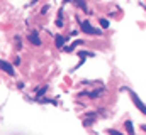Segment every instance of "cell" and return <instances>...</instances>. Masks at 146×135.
<instances>
[{"instance_id":"cell-1","label":"cell","mask_w":146,"mask_h":135,"mask_svg":"<svg viewBox=\"0 0 146 135\" xmlns=\"http://www.w3.org/2000/svg\"><path fill=\"white\" fill-rule=\"evenodd\" d=\"M82 31L87 32V34H90V35H97V34H100L99 29H94V27H92L90 22H82Z\"/></svg>"},{"instance_id":"cell-2","label":"cell","mask_w":146,"mask_h":135,"mask_svg":"<svg viewBox=\"0 0 146 135\" xmlns=\"http://www.w3.org/2000/svg\"><path fill=\"white\" fill-rule=\"evenodd\" d=\"M0 69H2V71H5L9 76H14V74H15V71H14L12 64H10V63H7V61H3V59H0Z\"/></svg>"},{"instance_id":"cell-3","label":"cell","mask_w":146,"mask_h":135,"mask_svg":"<svg viewBox=\"0 0 146 135\" xmlns=\"http://www.w3.org/2000/svg\"><path fill=\"white\" fill-rule=\"evenodd\" d=\"M131 98H133V101H134V103H136V106H138V108H139V110H141V113H145V105H143V103H141V101L138 100V96H136V95H134V93H133V91H131Z\"/></svg>"},{"instance_id":"cell-4","label":"cell","mask_w":146,"mask_h":135,"mask_svg":"<svg viewBox=\"0 0 146 135\" xmlns=\"http://www.w3.org/2000/svg\"><path fill=\"white\" fill-rule=\"evenodd\" d=\"M29 41H31L34 46H39V44H41V39H39L37 32H33V34H31V35H29Z\"/></svg>"},{"instance_id":"cell-5","label":"cell","mask_w":146,"mask_h":135,"mask_svg":"<svg viewBox=\"0 0 146 135\" xmlns=\"http://www.w3.org/2000/svg\"><path fill=\"white\" fill-rule=\"evenodd\" d=\"M65 41H66V39H65L63 35H56V37H54V44H56L58 47H63V46H65Z\"/></svg>"},{"instance_id":"cell-6","label":"cell","mask_w":146,"mask_h":135,"mask_svg":"<svg viewBox=\"0 0 146 135\" xmlns=\"http://www.w3.org/2000/svg\"><path fill=\"white\" fill-rule=\"evenodd\" d=\"M126 128H127V134L129 135H134V127H133L131 120H126Z\"/></svg>"},{"instance_id":"cell-7","label":"cell","mask_w":146,"mask_h":135,"mask_svg":"<svg viewBox=\"0 0 146 135\" xmlns=\"http://www.w3.org/2000/svg\"><path fill=\"white\" fill-rule=\"evenodd\" d=\"M82 42H83V41H75V42H73L72 46H68V47H66V51H73V49H75L76 46H80Z\"/></svg>"},{"instance_id":"cell-8","label":"cell","mask_w":146,"mask_h":135,"mask_svg":"<svg viewBox=\"0 0 146 135\" xmlns=\"http://www.w3.org/2000/svg\"><path fill=\"white\" fill-rule=\"evenodd\" d=\"M100 26H102L104 29H107V27H109V20H107V19H100Z\"/></svg>"},{"instance_id":"cell-9","label":"cell","mask_w":146,"mask_h":135,"mask_svg":"<svg viewBox=\"0 0 146 135\" xmlns=\"http://www.w3.org/2000/svg\"><path fill=\"white\" fill-rule=\"evenodd\" d=\"M109 135H122V134L117 132V130H109Z\"/></svg>"}]
</instances>
